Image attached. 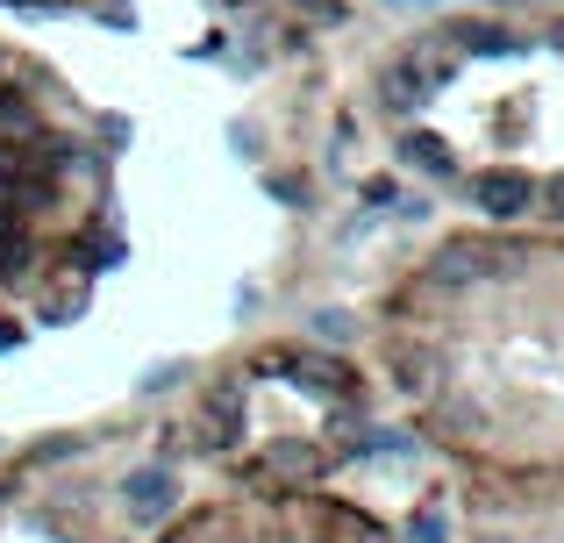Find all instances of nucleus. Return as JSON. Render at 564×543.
<instances>
[{"instance_id":"1","label":"nucleus","mask_w":564,"mask_h":543,"mask_svg":"<svg viewBox=\"0 0 564 543\" xmlns=\"http://www.w3.org/2000/svg\"><path fill=\"white\" fill-rule=\"evenodd\" d=\"M451 79V57L436 51V43H422V51H408V57H393L386 65V79H379V100L393 115H414V108H429V94Z\"/></svg>"},{"instance_id":"2","label":"nucleus","mask_w":564,"mask_h":543,"mask_svg":"<svg viewBox=\"0 0 564 543\" xmlns=\"http://www.w3.org/2000/svg\"><path fill=\"white\" fill-rule=\"evenodd\" d=\"M529 194H536V180H529V172H486V180L471 186V200H479L486 215H500V222H508V215H522Z\"/></svg>"},{"instance_id":"3","label":"nucleus","mask_w":564,"mask_h":543,"mask_svg":"<svg viewBox=\"0 0 564 543\" xmlns=\"http://www.w3.org/2000/svg\"><path fill=\"white\" fill-rule=\"evenodd\" d=\"M172 501H180V487H172V473H137L129 479V515L137 522H158V515H172Z\"/></svg>"},{"instance_id":"4","label":"nucleus","mask_w":564,"mask_h":543,"mask_svg":"<svg viewBox=\"0 0 564 543\" xmlns=\"http://www.w3.org/2000/svg\"><path fill=\"white\" fill-rule=\"evenodd\" d=\"M400 158H408L422 180H451V172H457V158L443 151V137H422V129H414V137H400Z\"/></svg>"},{"instance_id":"5","label":"nucleus","mask_w":564,"mask_h":543,"mask_svg":"<svg viewBox=\"0 0 564 543\" xmlns=\"http://www.w3.org/2000/svg\"><path fill=\"white\" fill-rule=\"evenodd\" d=\"M494 272H500V258L494 251H471V243H457V251L436 265L443 286H471V279H494Z\"/></svg>"},{"instance_id":"6","label":"nucleus","mask_w":564,"mask_h":543,"mask_svg":"<svg viewBox=\"0 0 564 543\" xmlns=\"http://www.w3.org/2000/svg\"><path fill=\"white\" fill-rule=\"evenodd\" d=\"M408 536L414 543H451V515H443V508H414V515H408Z\"/></svg>"},{"instance_id":"7","label":"nucleus","mask_w":564,"mask_h":543,"mask_svg":"<svg viewBox=\"0 0 564 543\" xmlns=\"http://www.w3.org/2000/svg\"><path fill=\"white\" fill-rule=\"evenodd\" d=\"M272 473H315V450H307V444H279L272 450Z\"/></svg>"},{"instance_id":"8","label":"nucleus","mask_w":564,"mask_h":543,"mask_svg":"<svg viewBox=\"0 0 564 543\" xmlns=\"http://www.w3.org/2000/svg\"><path fill=\"white\" fill-rule=\"evenodd\" d=\"M315 336H322V344H350L358 322H350V315H315Z\"/></svg>"},{"instance_id":"9","label":"nucleus","mask_w":564,"mask_h":543,"mask_svg":"<svg viewBox=\"0 0 564 543\" xmlns=\"http://www.w3.org/2000/svg\"><path fill=\"white\" fill-rule=\"evenodd\" d=\"M272 194L286 200V208H307V180H293V172H279V180H272Z\"/></svg>"},{"instance_id":"10","label":"nucleus","mask_w":564,"mask_h":543,"mask_svg":"<svg viewBox=\"0 0 564 543\" xmlns=\"http://www.w3.org/2000/svg\"><path fill=\"white\" fill-rule=\"evenodd\" d=\"M465 43H471V51H500L508 36H500V29H486V22H465Z\"/></svg>"},{"instance_id":"11","label":"nucleus","mask_w":564,"mask_h":543,"mask_svg":"<svg viewBox=\"0 0 564 543\" xmlns=\"http://www.w3.org/2000/svg\"><path fill=\"white\" fill-rule=\"evenodd\" d=\"M301 8L315 14V22H350V8H344V0H301Z\"/></svg>"},{"instance_id":"12","label":"nucleus","mask_w":564,"mask_h":543,"mask_svg":"<svg viewBox=\"0 0 564 543\" xmlns=\"http://www.w3.org/2000/svg\"><path fill=\"white\" fill-rule=\"evenodd\" d=\"M365 200H372V208H393L400 186H393V180H365Z\"/></svg>"},{"instance_id":"13","label":"nucleus","mask_w":564,"mask_h":543,"mask_svg":"<svg viewBox=\"0 0 564 543\" xmlns=\"http://www.w3.org/2000/svg\"><path fill=\"white\" fill-rule=\"evenodd\" d=\"M551 208H557V215H564V180H557V186H551Z\"/></svg>"},{"instance_id":"14","label":"nucleus","mask_w":564,"mask_h":543,"mask_svg":"<svg viewBox=\"0 0 564 543\" xmlns=\"http://www.w3.org/2000/svg\"><path fill=\"white\" fill-rule=\"evenodd\" d=\"M215 8H236V0H215Z\"/></svg>"}]
</instances>
